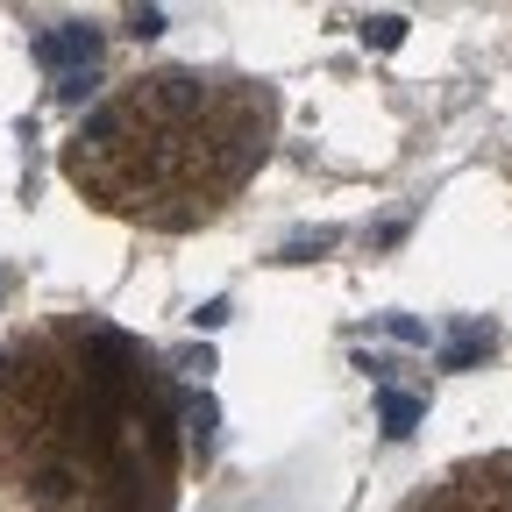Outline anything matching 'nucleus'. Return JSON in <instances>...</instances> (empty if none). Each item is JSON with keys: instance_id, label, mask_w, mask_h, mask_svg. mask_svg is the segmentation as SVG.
Listing matches in <instances>:
<instances>
[{"instance_id": "obj_1", "label": "nucleus", "mask_w": 512, "mask_h": 512, "mask_svg": "<svg viewBox=\"0 0 512 512\" xmlns=\"http://www.w3.org/2000/svg\"><path fill=\"white\" fill-rule=\"evenodd\" d=\"M271 121V86L171 64V72L128 79V93L86 114V128L64 143V178L114 214H143L150 228H192L221 214V200L264 164Z\"/></svg>"}, {"instance_id": "obj_2", "label": "nucleus", "mask_w": 512, "mask_h": 512, "mask_svg": "<svg viewBox=\"0 0 512 512\" xmlns=\"http://www.w3.org/2000/svg\"><path fill=\"white\" fill-rule=\"evenodd\" d=\"M36 64H43L50 79L93 72V64H100V29H93V22H50V29L36 36Z\"/></svg>"}, {"instance_id": "obj_3", "label": "nucleus", "mask_w": 512, "mask_h": 512, "mask_svg": "<svg viewBox=\"0 0 512 512\" xmlns=\"http://www.w3.org/2000/svg\"><path fill=\"white\" fill-rule=\"evenodd\" d=\"M491 342H498V335H491V320H470V328H456V342L441 349V370H470V363H484Z\"/></svg>"}, {"instance_id": "obj_4", "label": "nucleus", "mask_w": 512, "mask_h": 512, "mask_svg": "<svg viewBox=\"0 0 512 512\" xmlns=\"http://www.w3.org/2000/svg\"><path fill=\"white\" fill-rule=\"evenodd\" d=\"M214 420H221V413H214L207 392H185V441H192V456H200V463L214 456Z\"/></svg>"}, {"instance_id": "obj_5", "label": "nucleus", "mask_w": 512, "mask_h": 512, "mask_svg": "<svg viewBox=\"0 0 512 512\" xmlns=\"http://www.w3.org/2000/svg\"><path fill=\"white\" fill-rule=\"evenodd\" d=\"M420 413H427V406H420L413 392H392V384L377 392V420H384V434H413V427H420Z\"/></svg>"}, {"instance_id": "obj_6", "label": "nucleus", "mask_w": 512, "mask_h": 512, "mask_svg": "<svg viewBox=\"0 0 512 512\" xmlns=\"http://www.w3.org/2000/svg\"><path fill=\"white\" fill-rule=\"evenodd\" d=\"M363 43H370V50H399V43H406V15H370V22H363Z\"/></svg>"}, {"instance_id": "obj_7", "label": "nucleus", "mask_w": 512, "mask_h": 512, "mask_svg": "<svg viewBox=\"0 0 512 512\" xmlns=\"http://www.w3.org/2000/svg\"><path fill=\"white\" fill-rule=\"evenodd\" d=\"M320 249H335V228H313V235H299L285 256H292V264H306V256H320Z\"/></svg>"}, {"instance_id": "obj_8", "label": "nucleus", "mask_w": 512, "mask_h": 512, "mask_svg": "<svg viewBox=\"0 0 512 512\" xmlns=\"http://www.w3.org/2000/svg\"><path fill=\"white\" fill-rule=\"evenodd\" d=\"M384 335H392V342H427V328L413 313H384Z\"/></svg>"}, {"instance_id": "obj_9", "label": "nucleus", "mask_w": 512, "mask_h": 512, "mask_svg": "<svg viewBox=\"0 0 512 512\" xmlns=\"http://www.w3.org/2000/svg\"><path fill=\"white\" fill-rule=\"evenodd\" d=\"M164 29V8H128V36H157Z\"/></svg>"}, {"instance_id": "obj_10", "label": "nucleus", "mask_w": 512, "mask_h": 512, "mask_svg": "<svg viewBox=\"0 0 512 512\" xmlns=\"http://www.w3.org/2000/svg\"><path fill=\"white\" fill-rule=\"evenodd\" d=\"M192 320H200V328H221V320H228V299H207V306L192 313Z\"/></svg>"}]
</instances>
